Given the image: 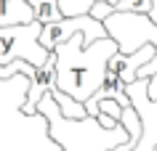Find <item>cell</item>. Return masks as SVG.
Listing matches in <instances>:
<instances>
[{
    "mask_svg": "<svg viewBox=\"0 0 157 151\" xmlns=\"http://www.w3.org/2000/svg\"><path fill=\"white\" fill-rule=\"evenodd\" d=\"M51 53L56 69V90L85 103L101 88L107 77V64L117 53V45L109 37L96 40L93 45H83V37L75 34L67 42H59Z\"/></svg>",
    "mask_w": 157,
    "mask_h": 151,
    "instance_id": "6da1fadb",
    "label": "cell"
},
{
    "mask_svg": "<svg viewBox=\"0 0 157 151\" xmlns=\"http://www.w3.org/2000/svg\"><path fill=\"white\" fill-rule=\"evenodd\" d=\"M104 29H107V37L109 40H115L117 45V53H133V50H139L144 42H149L152 48H155V59L144 64L139 69V74L136 80H147L157 72V24L149 21V16L144 13H125V11H112L104 21Z\"/></svg>",
    "mask_w": 157,
    "mask_h": 151,
    "instance_id": "7a4b0ae2",
    "label": "cell"
},
{
    "mask_svg": "<svg viewBox=\"0 0 157 151\" xmlns=\"http://www.w3.org/2000/svg\"><path fill=\"white\" fill-rule=\"evenodd\" d=\"M40 27L43 24H37V21L0 27V67H6L11 61H27L32 67H45L51 53L37 42Z\"/></svg>",
    "mask_w": 157,
    "mask_h": 151,
    "instance_id": "3957f363",
    "label": "cell"
},
{
    "mask_svg": "<svg viewBox=\"0 0 157 151\" xmlns=\"http://www.w3.org/2000/svg\"><path fill=\"white\" fill-rule=\"evenodd\" d=\"M75 34L83 37V45H93L96 40L107 37V29H104L101 21L83 13V16H69V19H61V21H53V24H43L40 34H37V42L51 53L59 42H67Z\"/></svg>",
    "mask_w": 157,
    "mask_h": 151,
    "instance_id": "277c9868",
    "label": "cell"
},
{
    "mask_svg": "<svg viewBox=\"0 0 157 151\" xmlns=\"http://www.w3.org/2000/svg\"><path fill=\"white\" fill-rule=\"evenodd\" d=\"M29 88H27V95H24V103L19 106V111L24 114V117H32V114H37L35 111V106H37V101L45 95V93H51L53 88H56V69H53V53H51V59L45 61V67H35V72L29 77Z\"/></svg>",
    "mask_w": 157,
    "mask_h": 151,
    "instance_id": "5b68a950",
    "label": "cell"
},
{
    "mask_svg": "<svg viewBox=\"0 0 157 151\" xmlns=\"http://www.w3.org/2000/svg\"><path fill=\"white\" fill-rule=\"evenodd\" d=\"M152 59H155V48H152L149 42H144L139 50H133L128 56L115 53V56L109 59V64H107V74H115V77H120L125 85H131V82H136L139 69L144 67V64H149Z\"/></svg>",
    "mask_w": 157,
    "mask_h": 151,
    "instance_id": "8992f818",
    "label": "cell"
},
{
    "mask_svg": "<svg viewBox=\"0 0 157 151\" xmlns=\"http://www.w3.org/2000/svg\"><path fill=\"white\" fill-rule=\"evenodd\" d=\"M101 101H117L123 109H125V106H131V101H128V95H125V82L120 80V77L107 74V77H104V82H101V88L93 93V95L85 101V103H93V106H99Z\"/></svg>",
    "mask_w": 157,
    "mask_h": 151,
    "instance_id": "52a82bcc",
    "label": "cell"
},
{
    "mask_svg": "<svg viewBox=\"0 0 157 151\" xmlns=\"http://www.w3.org/2000/svg\"><path fill=\"white\" fill-rule=\"evenodd\" d=\"M35 13L27 5V0H0V27L32 24Z\"/></svg>",
    "mask_w": 157,
    "mask_h": 151,
    "instance_id": "ba28073f",
    "label": "cell"
},
{
    "mask_svg": "<svg viewBox=\"0 0 157 151\" xmlns=\"http://www.w3.org/2000/svg\"><path fill=\"white\" fill-rule=\"evenodd\" d=\"M27 5L32 8L37 24H53V21H61L64 19L56 0H27Z\"/></svg>",
    "mask_w": 157,
    "mask_h": 151,
    "instance_id": "9c48e42d",
    "label": "cell"
},
{
    "mask_svg": "<svg viewBox=\"0 0 157 151\" xmlns=\"http://www.w3.org/2000/svg\"><path fill=\"white\" fill-rule=\"evenodd\" d=\"M112 8L125 11V13H144V16H147L149 8H152V0H117Z\"/></svg>",
    "mask_w": 157,
    "mask_h": 151,
    "instance_id": "30bf717a",
    "label": "cell"
},
{
    "mask_svg": "<svg viewBox=\"0 0 157 151\" xmlns=\"http://www.w3.org/2000/svg\"><path fill=\"white\" fill-rule=\"evenodd\" d=\"M99 114H107L109 119H115V122H120V114H123V106H120L117 101H101V103H99Z\"/></svg>",
    "mask_w": 157,
    "mask_h": 151,
    "instance_id": "8fae6325",
    "label": "cell"
},
{
    "mask_svg": "<svg viewBox=\"0 0 157 151\" xmlns=\"http://www.w3.org/2000/svg\"><path fill=\"white\" fill-rule=\"evenodd\" d=\"M147 98L152 103H157V72L152 77H147Z\"/></svg>",
    "mask_w": 157,
    "mask_h": 151,
    "instance_id": "7c38bea8",
    "label": "cell"
},
{
    "mask_svg": "<svg viewBox=\"0 0 157 151\" xmlns=\"http://www.w3.org/2000/svg\"><path fill=\"white\" fill-rule=\"evenodd\" d=\"M101 3H109V5H115V3H117V0H101Z\"/></svg>",
    "mask_w": 157,
    "mask_h": 151,
    "instance_id": "4fadbf2b",
    "label": "cell"
},
{
    "mask_svg": "<svg viewBox=\"0 0 157 151\" xmlns=\"http://www.w3.org/2000/svg\"><path fill=\"white\" fill-rule=\"evenodd\" d=\"M152 151H157V143H155V146H152Z\"/></svg>",
    "mask_w": 157,
    "mask_h": 151,
    "instance_id": "5bb4252c",
    "label": "cell"
}]
</instances>
